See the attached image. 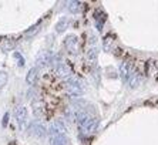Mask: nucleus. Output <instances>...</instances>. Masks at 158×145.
I'll return each instance as SVG.
<instances>
[{
    "instance_id": "obj_15",
    "label": "nucleus",
    "mask_w": 158,
    "mask_h": 145,
    "mask_svg": "<svg viewBox=\"0 0 158 145\" xmlns=\"http://www.w3.org/2000/svg\"><path fill=\"white\" fill-rule=\"evenodd\" d=\"M127 84H128L131 88L138 87V84H140V76H138V74L134 71L131 74V77H130V80H128V83H127Z\"/></svg>"
},
{
    "instance_id": "obj_1",
    "label": "nucleus",
    "mask_w": 158,
    "mask_h": 145,
    "mask_svg": "<svg viewBox=\"0 0 158 145\" xmlns=\"http://www.w3.org/2000/svg\"><path fill=\"white\" fill-rule=\"evenodd\" d=\"M77 124H78V128L81 130V132L88 135V134H93L97 130L98 118L97 117H91L84 110H80L77 115Z\"/></svg>"
},
{
    "instance_id": "obj_6",
    "label": "nucleus",
    "mask_w": 158,
    "mask_h": 145,
    "mask_svg": "<svg viewBox=\"0 0 158 145\" xmlns=\"http://www.w3.org/2000/svg\"><path fill=\"white\" fill-rule=\"evenodd\" d=\"M97 57H98V46H97V40L96 37H93L90 41V47L87 51V60L90 64H96L97 63Z\"/></svg>"
},
{
    "instance_id": "obj_8",
    "label": "nucleus",
    "mask_w": 158,
    "mask_h": 145,
    "mask_svg": "<svg viewBox=\"0 0 158 145\" xmlns=\"http://www.w3.org/2000/svg\"><path fill=\"white\" fill-rule=\"evenodd\" d=\"M64 46H66L67 51H70L71 54H76L78 50V39L76 34H69L64 39Z\"/></svg>"
},
{
    "instance_id": "obj_3",
    "label": "nucleus",
    "mask_w": 158,
    "mask_h": 145,
    "mask_svg": "<svg viewBox=\"0 0 158 145\" xmlns=\"http://www.w3.org/2000/svg\"><path fill=\"white\" fill-rule=\"evenodd\" d=\"M15 117H16V121H17L19 127L22 128V130H26L27 118H29V111H27V107H24V105L17 107V108L15 110Z\"/></svg>"
},
{
    "instance_id": "obj_14",
    "label": "nucleus",
    "mask_w": 158,
    "mask_h": 145,
    "mask_svg": "<svg viewBox=\"0 0 158 145\" xmlns=\"http://www.w3.org/2000/svg\"><path fill=\"white\" fill-rule=\"evenodd\" d=\"M67 9H69V11L70 13H78V11L81 10V3L80 2H69L67 3Z\"/></svg>"
},
{
    "instance_id": "obj_20",
    "label": "nucleus",
    "mask_w": 158,
    "mask_h": 145,
    "mask_svg": "<svg viewBox=\"0 0 158 145\" xmlns=\"http://www.w3.org/2000/svg\"><path fill=\"white\" fill-rule=\"evenodd\" d=\"M15 57L19 58V65H20V67H23V65H24V58L19 54V53H15Z\"/></svg>"
},
{
    "instance_id": "obj_5",
    "label": "nucleus",
    "mask_w": 158,
    "mask_h": 145,
    "mask_svg": "<svg viewBox=\"0 0 158 145\" xmlns=\"http://www.w3.org/2000/svg\"><path fill=\"white\" fill-rule=\"evenodd\" d=\"M53 57H54V54H53L50 50H44V51H41L40 54L37 56V58H36V63H37V68L39 67H46V65H48V64H52V61H53Z\"/></svg>"
},
{
    "instance_id": "obj_9",
    "label": "nucleus",
    "mask_w": 158,
    "mask_h": 145,
    "mask_svg": "<svg viewBox=\"0 0 158 145\" xmlns=\"http://www.w3.org/2000/svg\"><path fill=\"white\" fill-rule=\"evenodd\" d=\"M54 72L60 77V78H64V80H69L70 77H73L71 76V68L67 64H64V63H60L59 65H56Z\"/></svg>"
},
{
    "instance_id": "obj_11",
    "label": "nucleus",
    "mask_w": 158,
    "mask_h": 145,
    "mask_svg": "<svg viewBox=\"0 0 158 145\" xmlns=\"http://www.w3.org/2000/svg\"><path fill=\"white\" fill-rule=\"evenodd\" d=\"M37 77H39V68L37 67H31L26 76V83L29 85H34L37 81Z\"/></svg>"
},
{
    "instance_id": "obj_16",
    "label": "nucleus",
    "mask_w": 158,
    "mask_h": 145,
    "mask_svg": "<svg viewBox=\"0 0 158 145\" xmlns=\"http://www.w3.org/2000/svg\"><path fill=\"white\" fill-rule=\"evenodd\" d=\"M33 108H34V114L37 117L43 114V105H41V102H37V101L33 102Z\"/></svg>"
},
{
    "instance_id": "obj_13",
    "label": "nucleus",
    "mask_w": 158,
    "mask_h": 145,
    "mask_svg": "<svg viewBox=\"0 0 158 145\" xmlns=\"http://www.w3.org/2000/svg\"><path fill=\"white\" fill-rule=\"evenodd\" d=\"M67 26H69V19L67 17H61L57 22V24H56V31L57 33H63L64 30L67 29Z\"/></svg>"
},
{
    "instance_id": "obj_10",
    "label": "nucleus",
    "mask_w": 158,
    "mask_h": 145,
    "mask_svg": "<svg viewBox=\"0 0 158 145\" xmlns=\"http://www.w3.org/2000/svg\"><path fill=\"white\" fill-rule=\"evenodd\" d=\"M132 72H134L132 68L127 64V63H121V64H120V76H121V78H123L124 83H128V80H130V77H131Z\"/></svg>"
},
{
    "instance_id": "obj_7",
    "label": "nucleus",
    "mask_w": 158,
    "mask_h": 145,
    "mask_svg": "<svg viewBox=\"0 0 158 145\" xmlns=\"http://www.w3.org/2000/svg\"><path fill=\"white\" fill-rule=\"evenodd\" d=\"M29 131H30V134L37 137V138H43V137H46V134H47V128L44 127L41 122H39V121H34V122L30 124Z\"/></svg>"
},
{
    "instance_id": "obj_19",
    "label": "nucleus",
    "mask_w": 158,
    "mask_h": 145,
    "mask_svg": "<svg viewBox=\"0 0 158 145\" xmlns=\"http://www.w3.org/2000/svg\"><path fill=\"white\" fill-rule=\"evenodd\" d=\"M39 30H40V23H37L36 26H33V27H30V30H27L26 34H27V36H31V34H34V33L39 31Z\"/></svg>"
},
{
    "instance_id": "obj_21",
    "label": "nucleus",
    "mask_w": 158,
    "mask_h": 145,
    "mask_svg": "<svg viewBox=\"0 0 158 145\" xmlns=\"http://www.w3.org/2000/svg\"><path fill=\"white\" fill-rule=\"evenodd\" d=\"M7 118H9V114H6V115H4V118H3V127H6V125H7Z\"/></svg>"
},
{
    "instance_id": "obj_2",
    "label": "nucleus",
    "mask_w": 158,
    "mask_h": 145,
    "mask_svg": "<svg viewBox=\"0 0 158 145\" xmlns=\"http://www.w3.org/2000/svg\"><path fill=\"white\" fill-rule=\"evenodd\" d=\"M66 90L73 97H81L84 94V87H83L81 81L77 80L76 77H70L69 80H66Z\"/></svg>"
},
{
    "instance_id": "obj_17",
    "label": "nucleus",
    "mask_w": 158,
    "mask_h": 145,
    "mask_svg": "<svg viewBox=\"0 0 158 145\" xmlns=\"http://www.w3.org/2000/svg\"><path fill=\"white\" fill-rule=\"evenodd\" d=\"M7 78H9L7 72H6V71H0V88L6 85V83H7Z\"/></svg>"
},
{
    "instance_id": "obj_4",
    "label": "nucleus",
    "mask_w": 158,
    "mask_h": 145,
    "mask_svg": "<svg viewBox=\"0 0 158 145\" xmlns=\"http://www.w3.org/2000/svg\"><path fill=\"white\" fill-rule=\"evenodd\" d=\"M47 132L50 134V137H53V135H66L67 127L61 120H54L52 124H50Z\"/></svg>"
},
{
    "instance_id": "obj_12",
    "label": "nucleus",
    "mask_w": 158,
    "mask_h": 145,
    "mask_svg": "<svg viewBox=\"0 0 158 145\" xmlns=\"http://www.w3.org/2000/svg\"><path fill=\"white\" fill-rule=\"evenodd\" d=\"M50 145H69V138L66 135H53L50 137Z\"/></svg>"
},
{
    "instance_id": "obj_18",
    "label": "nucleus",
    "mask_w": 158,
    "mask_h": 145,
    "mask_svg": "<svg viewBox=\"0 0 158 145\" xmlns=\"http://www.w3.org/2000/svg\"><path fill=\"white\" fill-rule=\"evenodd\" d=\"M110 43H113L111 37H110V36L106 37V39H104V41H103V48H104L106 51H110Z\"/></svg>"
}]
</instances>
